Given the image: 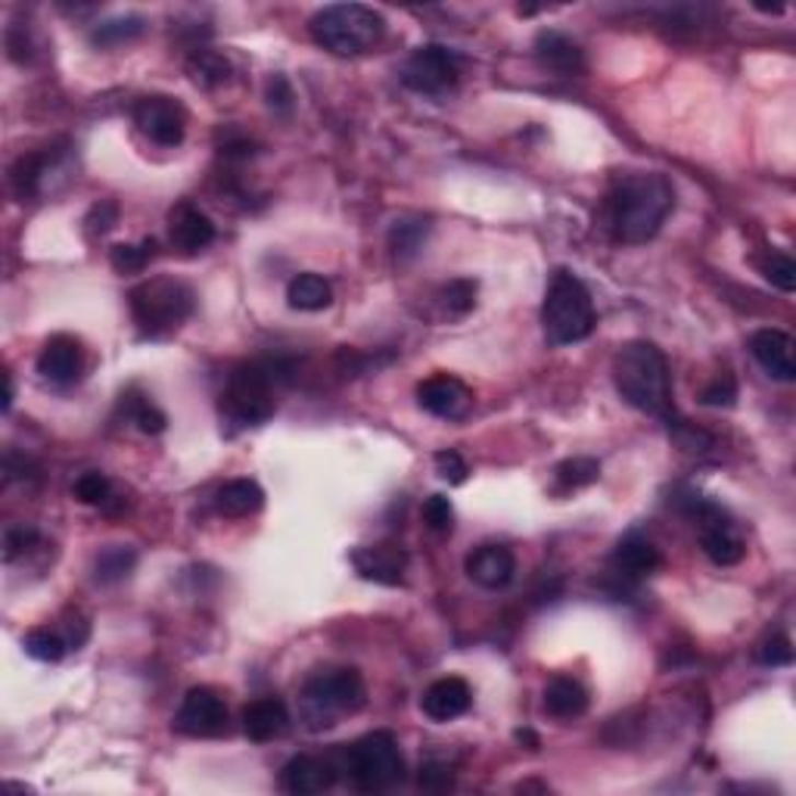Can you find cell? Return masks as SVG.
Here are the masks:
<instances>
[{
  "mask_svg": "<svg viewBox=\"0 0 796 796\" xmlns=\"http://www.w3.org/2000/svg\"><path fill=\"white\" fill-rule=\"evenodd\" d=\"M676 206V191L654 172H625L607 194V228L620 243H647Z\"/></svg>",
  "mask_w": 796,
  "mask_h": 796,
  "instance_id": "1",
  "label": "cell"
},
{
  "mask_svg": "<svg viewBox=\"0 0 796 796\" xmlns=\"http://www.w3.org/2000/svg\"><path fill=\"white\" fill-rule=\"evenodd\" d=\"M613 383L632 408L654 414L660 420L676 417L669 365H666V355L654 343L638 339V343L622 346L613 361Z\"/></svg>",
  "mask_w": 796,
  "mask_h": 796,
  "instance_id": "2",
  "label": "cell"
},
{
  "mask_svg": "<svg viewBox=\"0 0 796 796\" xmlns=\"http://www.w3.org/2000/svg\"><path fill=\"white\" fill-rule=\"evenodd\" d=\"M287 361H246L231 370L221 392V414L237 427H258L274 414V383L290 380Z\"/></svg>",
  "mask_w": 796,
  "mask_h": 796,
  "instance_id": "3",
  "label": "cell"
},
{
  "mask_svg": "<svg viewBox=\"0 0 796 796\" xmlns=\"http://www.w3.org/2000/svg\"><path fill=\"white\" fill-rule=\"evenodd\" d=\"M595 302L582 280L566 268L551 274V284L544 290L542 327L544 339L551 346H573L582 343L595 331Z\"/></svg>",
  "mask_w": 796,
  "mask_h": 796,
  "instance_id": "4",
  "label": "cell"
},
{
  "mask_svg": "<svg viewBox=\"0 0 796 796\" xmlns=\"http://www.w3.org/2000/svg\"><path fill=\"white\" fill-rule=\"evenodd\" d=\"M309 32L314 44L336 57H361L383 41L387 22L365 3H333L311 16Z\"/></svg>",
  "mask_w": 796,
  "mask_h": 796,
  "instance_id": "5",
  "label": "cell"
},
{
  "mask_svg": "<svg viewBox=\"0 0 796 796\" xmlns=\"http://www.w3.org/2000/svg\"><path fill=\"white\" fill-rule=\"evenodd\" d=\"M336 775L349 777L351 784L365 794H380L395 787L405 777V759L399 753V743L389 731H373L355 740L349 747L336 750L331 759Z\"/></svg>",
  "mask_w": 796,
  "mask_h": 796,
  "instance_id": "6",
  "label": "cell"
},
{
  "mask_svg": "<svg viewBox=\"0 0 796 796\" xmlns=\"http://www.w3.org/2000/svg\"><path fill=\"white\" fill-rule=\"evenodd\" d=\"M131 314L143 336L159 339L194 314V290L172 277H153L131 290Z\"/></svg>",
  "mask_w": 796,
  "mask_h": 796,
  "instance_id": "7",
  "label": "cell"
},
{
  "mask_svg": "<svg viewBox=\"0 0 796 796\" xmlns=\"http://www.w3.org/2000/svg\"><path fill=\"white\" fill-rule=\"evenodd\" d=\"M458 78H461V57L446 44H424L402 66V84L414 94H427V97H442L458 84Z\"/></svg>",
  "mask_w": 796,
  "mask_h": 796,
  "instance_id": "8",
  "label": "cell"
},
{
  "mask_svg": "<svg viewBox=\"0 0 796 796\" xmlns=\"http://www.w3.org/2000/svg\"><path fill=\"white\" fill-rule=\"evenodd\" d=\"M302 697L314 716H339V713H358L365 706V679L358 669H327L314 672Z\"/></svg>",
  "mask_w": 796,
  "mask_h": 796,
  "instance_id": "9",
  "label": "cell"
},
{
  "mask_svg": "<svg viewBox=\"0 0 796 796\" xmlns=\"http://www.w3.org/2000/svg\"><path fill=\"white\" fill-rule=\"evenodd\" d=\"M135 125L155 147H177L187 135V113L175 97H140L135 106Z\"/></svg>",
  "mask_w": 796,
  "mask_h": 796,
  "instance_id": "10",
  "label": "cell"
},
{
  "mask_svg": "<svg viewBox=\"0 0 796 796\" xmlns=\"http://www.w3.org/2000/svg\"><path fill=\"white\" fill-rule=\"evenodd\" d=\"M175 728L187 738H218L228 728V706L212 688H194L181 703Z\"/></svg>",
  "mask_w": 796,
  "mask_h": 796,
  "instance_id": "11",
  "label": "cell"
},
{
  "mask_svg": "<svg viewBox=\"0 0 796 796\" xmlns=\"http://www.w3.org/2000/svg\"><path fill=\"white\" fill-rule=\"evenodd\" d=\"M662 557L660 551H657V544L647 542L642 535H625L620 544H616V551H613V557H610V576L616 579V588H613V595H620L622 588H635V585L647 579V576H654L657 569H660Z\"/></svg>",
  "mask_w": 796,
  "mask_h": 796,
  "instance_id": "12",
  "label": "cell"
},
{
  "mask_svg": "<svg viewBox=\"0 0 796 796\" xmlns=\"http://www.w3.org/2000/svg\"><path fill=\"white\" fill-rule=\"evenodd\" d=\"M351 566L368 582L399 585L408 569V554L399 544H365L351 551Z\"/></svg>",
  "mask_w": 796,
  "mask_h": 796,
  "instance_id": "13",
  "label": "cell"
},
{
  "mask_svg": "<svg viewBox=\"0 0 796 796\" xmlns=\"http://www.w3.org/2000/svg\"><path fill=\"white\" fill-rule=\"evenodd\" d=\"M417 402L432 417L458 420V417H464L466 411H470L473 395H470V389L461 380H454L448 373H436V377H429V380H424L417 387Z\"/></svg>",
  "mask_w": 796,
  "mask_h": 796,
  "instance_id": "14",
  "label": "cell"
},
{
  "mask_svg": "<svg viewBox=\"0 0 796 796\" xmlns=\"http://www.w3.org/2000/svg\"><path fill=\"white\" fill-rule=\"evenodd\" d=\"M750 351L759 361V368L765 370L777 383H794L796 380V358H794V339L784 331L775 327H762L750 336Z\"/></svg>",
  "mask_w": 796,
  "mask_h": 796,
  "instance_id": "15",
  "label": "cell"
},
{
  "mask_svg": "<svg viewBox=\"0 0 796 796\" xmlns=\"http://www.w3.org/2000/svg\"><path fill=\"white\" fill-rule=\"evenodd\" d=\"M38 373L47 383H57V387L76 383L81 377V346L76 336H69V333L50 336L38 355Z\"/></svg>",
  "mask_w": 796,
  "mask_h": 796,
  "instance_id": "16",
  "label": "cell"
},
{
  "mask_svg": "<svg viewBox=\"0 0 796 796\" xmlns=\"http://www.w3.org/2000/svg\"><path fill=\"white\" fill-rule=\"evenodd\" d=\"M514 573H517V561H514V551L505 544H480L466 557V576L486 591H498L510 585Z\"/></svg>",
  "mask_w": 796,
  "mask_h": 796,
  "instance_id": "17",
  "label": "cell"
},
{
  "mask_svg": "<svg viewBox=\"0 0 796 796\" xmlns=\"http://www.w3.org/2000/svg\"><path fill=\"white\" fill-rule=\"evenodd\" d=\"M169 237L177 253L196 255L209 250L215 243V224L206 212H199L194 206H177L169 215Z\"/></svg>",
  "mask_w": 796,
  "mask_h": 796,
  "instance_id": "18",
  "label": "cell"
},
{
  "mask_svg": "<svg viewBox=\"0 0 796 796\" xmlns=\"http://www.w3.org/2000/svg\"><path fill=\"white\" fill-rule=\"evenodd\" d=\"M470 703H473L470 684L464 679H458V676H448V679L432 681L427 691H424L420 710L432 722H451L461 719L466 710H470Z\"/></svg>",
  "mask_w": 796,
  "mask_h": 796,
  "instance_id": "19",
  "label": "cell"
},
{
  "mask_svg": "<svg viewBox=\"0 0 796 796\" xmlns=\"http://www.w3.org/2000/svg\"><path fill=\"white\" fill-rule=\"evenodd\" d=\"M333 781H336V769L331 759L292 757L280 772V787L292 796L324 794V791H331Z\"/></svg>",
  "mask_w": 796,
  "mask_h": 796,
  "instance_id": "20",
  "label": "cell"
},
{
  "mask_svg": "<svg viewBox=\"0 0 796 796\" xmlns=\"http://www.w3.org/2000/svg\"><path fill=\"white\" fill-rule=\"evenodd\" d=\"M535 57L542 62L547 72L554 76H582L585 72V54L576 41L564 35V32H554V28H544L535 38Z\"/></svg>",
  "mask_w": 796,
  "mask_h": 796,
  "instance_id": "21",
  "label": "cell"
},
{
  "mask_svg": "<svg viewBox=\"0 0 796 796\" xmlns=\"http://www.w3.org/2000/svg\"><path fill=\"white\" fill-rule=\"evenodd\" d=\"M287 725H290V713L280 697H262L243 710V731L255 743L280 738L287 731Z\"/></svg>",
  "mask_w": 796,
  "mask_h": 796,
  "instance_id": "22",
  "label": "cell"
},
{
  "mask_svg": "<svg viewBox=\"0 0 796 796\" xmlns=\"http://www.w3.org/2000/svg\"><path fill=\"white\" fill-rule=\"evenodd\" d=\"M544 710L554 719H579L588 710V691L576 679L561 676L544 688Z\"/></svg>",
  "mask_w": 796,
  "mask_h": 796,
  "instance_id": "23",
  "label": "cell"
},
{
  "mask_svg": "<svg viewBox=\"0 0 796 796\" xmlns=\"http://www.w3.org/2000/svg\"><path fill=\"white\" fill-rule=\"evenodd\" d=\"M429 231H432V224H429L427 215H402L389 228V250L395 253L399 262H411L424 250Z\"/></svg>",
  "mask_w": 796,
  "mask_h": 796,
  "instance_id": "24",
  "label": "cell"
},
{
  "mask_svg": "<svg viewBox=\"0 0 796 796\" xmlns=\"http://www.w3.org/2000/svg\"><path fill=\"white\" fill-rule=\"evenodd\" d=\"M262 505H265V492L253 480H231L215 495V507L224 517H250L255 510H262Z\"/></svg>",
  "mask_w": 796,
  "mask_h": 796,
  "instance_id": "25",
  "label": "cell"
},
{
  "mask_svg": "<svg viewBox=\"0 0 796 796\" xmlns=\"http://www.w3.org/2000/svg\"><path fill=\"white\" fill-rule=\"evenodd\" d=\"M287 302L296 311H324L333 302L331 280L321 274H299L287 287Z\"/></svg>",
  "mask_w": 796,
  "mask_h": 796,
  "instance_id": "26",
  "label": "cell"
},
{
  "mask_svg": "<svg viewBox=\"0 0 796 796\" xmlns=\"http://www.w3.org/2000/svg\"><path fill=\"white\" fill-rule=\"evenodd\" d=\"M135 566H137V554L131 547H125V544H109V547L100 551L97 561H94V579H97L100 585H118L135 573Z\"/></svg>",
  "mask_w": 796,
  "mask_h": 796,
  "instance_id": "27",
  "label": "cell"
},
{
  "mask_svg": "<svg viewBox=\"0 0 796 796\" xmlns=\"http://www.w3.org/2000/svg\"><path fill=\"white\" fill-rule=\"evenodd\" d=\"M147 32V20L143 16H116V20H106L94 25L91 41L97 47H118V44H128V41L140 38Z\"/></svg>",
  "mask_w": 796,
  "mask_h": 796,
  "instance_id": "28",
  "label": "cell"
},
{
  "mask_svg": "<svg viewBox=\"0 0 796 796\" xmlns=\"http://www.w3.org/2000/svg\"><path fill=\"white\" fill-rule=\"evenodd\" d=\"M554 476H557L561 492H576V488L591 486L601 480V464L595 458H569L564 464H557Z\"/></svg>",
  "mask_w": 796,
  "mask_h": 796,
  "instance_id": "29",
  "label": "cell"
},
{
  "mask_svg": "<svg viewBox=\"0 0 796 796\" xmlns=\"http://www.w3.org/2000/svg\"><path fill=\"white\" fill-rule=\"evenodd\" d=\"M22 647H25V654H28L32 660L59 662L66 657V650H69V642H66L59 632H54V628H32V632L25 635Z\"/></svg>",
  "mask_w": 796,
  "mask_h": 796,
  "instance_id": "30",
  "label": "cell"
},
{
  "mask_svg": "<svg viewBox=\"0 0 796 796\" xmlns=\"http://www.w3.org/2000/svg\"><path fill=\"white\" fill-rule=\"evenodd\" d=\"M187 69H191L196 84H203V88H218L231 78V62L218 57L215 50H196L187 62Z\"/></svg>",
  "mask_w": 796,
  "mask_h": 796,
  "instance_id": "31",
  "label": "cell"
},
{
  "mask_svg": "<svg viewBox=\"0 0 796 796\" xmlns=\"http://www.w3.org/2000/svg\"><path fill=\"white\" fill-rule=\"evenodd\" d=\"M155 255V240H143V243H118L109 250V265L118 274H137L143 272Z\"/></svg>",
  "mask_w": 796,
  "mask_h": 796,
  "instance_id": "32",
  "label": "cell"
},
{
  "mask_svg": "<svg viewBox=\"0 0 796 796\" xmlns=\"http://www.w3.org/2000/svg\"><path fill=\"white\" fill-rule=\"evenodd\" d=\"M47 172V153H32L22 155L20 162L13 165L10 181H13V191L25 199V196H35L41 191V177Z\"/></svg>",
  "mask_w": 796,
  "mask_h": 796,
  "instance_id": "33",
  "label": "cell"
},
{
  "mask_svg": "<svg viewBox=\"0 0 796 796\" xmlns=\"http://www.w3.org/2000/svg\"><path fill=\"white\" fill-rule=\"evenodd\" d=\"M72 495H76L81 505L88 507H103L109 498H113V486H109V480L97 473V470H91V473H84V476H78L76 488H72Z\"/></svg>",
  "mask_w": 796,
  "mask_h": 796,
  "instance_id": "34",
  "label": "cell"
},
{
  "mask_svg": "<svg viewBox=\"0 0 796 796\" xmlns=\"http://www.w3.org/2000/svg\"><path fill=\"white\" fill-rule=\"evenodd\" d=\"M762 274H765V280H769L772 287H777V290L784 292L796 290V262L791 255L772 253L765 258V265H762Z\"/></svg>",
  "mask_w": 796,
  "mask_h": 796,
  "instance_id": "35",
  "label": "cell"
},
{
  "mask_svg": "<svg viewBox=\"0 0 796 796\" xmlns=\"http://www.w3.org/2000/svg\"><path fill=\"white\" fill-rule=\"evenodd\" d=\"M442 305H446L451 314H466V311L476 305V284L466 280V277L451 280L448 287H442Z\"/></svg>",
  "mask_w": 796,
  "mask_h": 796,
  "instance_id": "36",
  "label": "cell"
},
{
  "mask_svg": "<svg viewBox=\"0 0 796 796\" xmlns=\"http://www.w3.org/2000/svg\"><path fill=\"white\" fill-rule=\"evenodd\" d=\"M735 399H738V383L728 370L719 373L710 387H703V392H700V402L710 405V408H731Z\"/></svg>",
  "mask_w": 796,
  "mask_h": 796,
  "instance_id": "37",
  "label": "cell"
},
{
  "mask_svg": "<svg viewBox=\"0 0 796 796\" xmlns=\"http://www.w3.org/2000/svg\"><path fill=\"white\" fill-rule=\"evenodd\" d=\"M118 224V206L113 199H100L91 206V212L84 215V231L88 237H103Z\"/></svg>",
  "mask_w": 796,
  "mask_h": 796,
  "instance_id": "38",
  "label": "cell"
},
{
  "mask_svg": "<svg viewBox=\"0 0 796 796\" xmlns=\"http://www.w3.org/2000/svg\"><path fill=\"white\" fill-rule=\"evenodd\" d=\"M424 523L432 532H451V526H454V507H451L446 495H429L427 501H424Z\"/></svg>",
  "mask_w": 796,
  "mask_h": 796,
  "instance_id": "39",
  "label": "cell"
},
{
  "mask_svg": "<svg viewBox=\"0 0 796 796\" xmlns=\"http://www.w3.org/2000/svg\"><path fill=\"white\" fill-rule=\"evenodd\" d=\"M759 662L762 666H791L794 662V647H791V638L787 635H772L765 638L762 647H759Z\"/></svg>",
  "mask_w": 796,
  "mask_h": 796,
  "instance_id": "40",
  "label": "cell"
},
{
  "mask_svg": "<svg viewBox=\"0 0 796 796\" xmlns=\"http://www.w3.org/2000/svg\"><path fill=\"white\" fill-rule=\"evenodd\" d=\"M38 529L35 526H13V529H7V535H3V547H7V561H16L20 554L25 551H32L35 544H38Z\"/></svg>",
  "mask_w": 796,
  "mask_h": 796,
  "instance_id": "41",
  "label": "cell"
},
{
  "mask_svg": "<svg viewBox=\"0 0 796 796\" xmlns=\"http://www.w3.org/2000/svg\"><path fill=\"white\" fill-rule=\"evenodd\" d=\"M432 464H436V473L446 480L448 486H461L466 480V473H470L464 458H461L458 451H451V448H448V451H439V454L432 458Z\"/></svg>",
  "mask_w": 796,
  "mask_h": 796,
  "instance_id": "42",
  "label": "cell"
},
{
  "mask_svg": "<svg viewBox=\"0 0 796 796\" xmlns=\"http://www.w3.org/2000/svg\"><path fill=\"white\" fill-rule=\"evenodd\" d=\"M131 417H135L137 429L147 432V436H159V432H165V427H169V417L155 408V405H150V402H135L131 405Z\"/></svg>",
  "mask_w": 796,
  "mask_h": 796,
  "instance_id": "43",
  "label": "cell"
},
{
  "mask_svg": "<svg viewBox=\"0 0 796 796\" xmlns=\"http://www.w3.org/2000/svg\"><path fill=\"white\" fill-rule=\"evenodd\" d=\"M417 781H420L424 791H448L454 784V775H451V769H448L446 762H427L420 769Z\"/></svg>",
  "mask_w": 796,
  "mask_h": 796,
  "instance_id": "44",
  "label": "cell"
},
{
  "mask_svg": "<svg viewBox=\"0 0 796 796\" xmlns=\"http://www.w3.org/2000/svg\"><path fill=\"white\" fill-rule=\"evenodd\" d=\"M268 106L274 113H290L292 109V88L284 76H274L268 81Z\"/></svg>",
  "mask_w": 796,
  "mask_h": 796,
  "instance_id": "45",
  "label": "cell"
},
{
  "mask_svg": "<svg viewBox=\"0 0 796 796\" xmlns=\"http://www.w3.org/2000/svg\"><path fill=\"white\" fill-rule=\"evenodd\" d=\"M3 383H7V392H3V411L13 408V377L3 373Z\"/></svg>",
  "mask_w": 796,
  "mask_h": 796,
  "instance_id": "46",
  "label": "cell"
},
{
  "mask_svg": "<svg viewBox=\"0 0 796 796\" xmlns=\"http://www.w3.org/2000/svg\"><path fill=\"white\" fill-rule=\"evenodd\" d=\"M517 743H526L529 750H539V738L532 731H517Z\"/></svg>",
  "mask_w": 796,
  "mask_h": 796,
  "instance_id": "47",
  "label": "cell"
}]
</instances>
